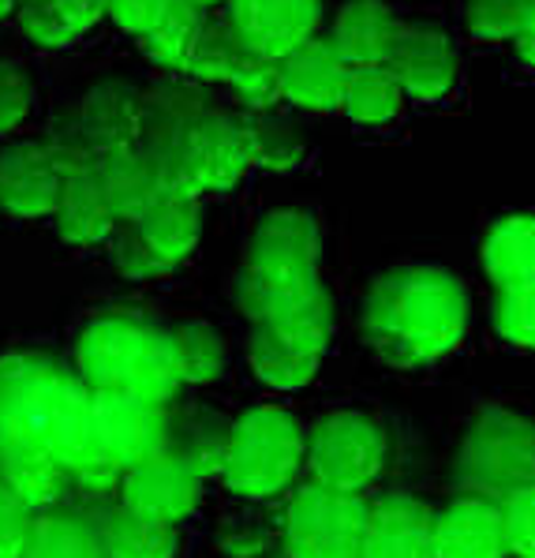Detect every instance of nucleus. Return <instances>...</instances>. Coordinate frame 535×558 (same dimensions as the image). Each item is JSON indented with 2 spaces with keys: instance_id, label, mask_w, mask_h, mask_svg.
Returning <instances> with one entry per match:
<instances>
[{
  "instance_id": "1",
  "label": "nucleus",
  "mask_w": 535,
  "mask_h": 558,
  "mask_svg": "<svg viewBox=\"0 0 535 558\" xmlns=\"http://www.w3.org/2000/svg\"><path fill=\"white\" fill-rule=\"evenodd\" d=\"M0 439L41 446L68 472L101 458L90 386L49 356H0Z\"/></svg>"
},
{
  "instance_id": "2",
  "label": "nucleus",
  "mask_w": 535,
  "mask_h": 558,
  "mask_svg": "<svg viewBox=\"0 0 535 558\" xmlns=\"http://www.w3.org/2000/svg\"><path fill=\"white\" fill-rule=\"evenodd\" d=\"M469 323V300L446 270L409 266L370 289L364 333L378 356L393 367H420L446 356Z\"/></svg>"
},
{
  "instance_id": "3",
  "label": "nucleus",
  "mask_w": 535,
  "mask_h": 558,
  "mask_svg": "<svg viewBox=\"0 0 535 558\" xmlns=\"http://www.w3.org/2000/svg\"><path fill=\"white\" fill-rule=\"evenodd\" d=\"M75 367L90 390L135 393L154 405H166L180 390L169 330L124 315L86 326L75 345Z\"/></svg>"
},
{
  "instance_id": "4",
  "label": "nucleus",
  "mask_w": 535,
  "mask_h": 558,
  "mask_svg": "<svg viewBox=\"0 0 535 558\" xmlns=\"http://www.w3.org/2000/svg\"><path fill=\"white\" fill-rule=\"evenodd\" d=\"M318 226L304 210H273L255 229L236 300L247 319L270 323L318 289Z\"/></svg>"
},
{
  "instance_id": "5",
  "label": "nucleus",
  "mask_w": 535,
  "mask_h": 558,
  "mask_svg": "<svg viewBox=\"0 0 535 558\" xmlns=\"http://www.w3.org/2000/svg\"><path fill=\"white\" fill-rule=\"evenodd\" d=\"M304 446L307 439L296 416L273 405L247 409L229 427L221 480L240 499H273L292 484V476L304 465Z\"/></svg>"
},
{
  "instance_id": "6",
  "label": "nucleus",
  "mask_w": 535,
  "mask_h": 558,
  "mask_svg": "<svg viewBox=\"0 0 535 558\" xmlns=\"http://www.w3.org/2000/svg\"><path fill=\"white\" fill-rule=\"evenodd\" d=\"M453 480L461 495L487 502L535 487V424L506 409L483 412L457 453Z\"/></svg>"
},
{
  "instance_id": "7",
  "label": "nucleus",
  "mask_w": 535,
  "mask_h": 558,
  "mask_svg": "<svg viewBox=\"0 0 535 558\" xmlns=\"http://www.w3.org/2000/svg\"><path fill=\"white\" fill-rule=\"evenodd\" d=\"M364 525L367 502L360 495L307 484L284 510V551L292 558H360Z\"/></svg>"
},
{
  "instance_id": "8",
  "label": "nucleus",
  "mask_w": 535,
  "mask_h": 558,
  "mask_svg": "<svg viewBox=\"0 0 535 558\" xmlns=\"http://www.w3.org/2000/svg\"><path fill=\"white\" fill-rule=\"evenodd\" d=\"M304 453L315 484L360 495L386 465V439L360 412H330L311 427Z\"/></svg>"
},
{
  "instance_id": "9",
  "label": "nucleus",
  "mask_w": 535,
  "mask_h": 558,
  "mask_svg": "<svg viewBox=\"0 0 535 558\" xmlns=\"http://www.w3.org/2000/svg\"><path fill=\"white\" fill-rule=\"evenodd\" d=\"M94 427H98L101 453L113 458L120 469H132L154 458L169 442V412L135 393L120 390H90Z\"/></svg>"
},
{
  "instance_id": "10",
  "label": "nucleus",
  "mask_w": 535,
  "mask_h": 558,
  "mask_svg": "<svg viewBox=\"0 0 535 558\" xmlns=\"http://www.w3.org/2000/svg\"><path fill=\"white\" fill-rule=\"evenodd\" d=\"M120 492H124V510L150 521H166V525H180L203 502V480L180 458L161 450L139 465L124 469Z\"/></svg>"
},
{
  "instance_id": "11",
  "label": "nucleus",
  "mask_w": 535,
  "mask_h": 558,
  "mask_svg": "<svg viewBox=\"0 0 535 558\" xmlns=\"http://www.w3.org/2000/svg\"><path fill=\"white\" fill-rule=\"evenodd\" d=\"M229 23L247 53L281 60L315 34L318 0H232Z\"/></svg>"
},
{
  "instance_id": "12",
  "label": "nucleus",
  "mask_w": 535,
  "mask_h": 558,
  "mask_svg": "<svg viewBox=\"0 0 535 558\" xmlns=\"http://www.w3.org/2000/svg\"><path fill=\"white\" fill-rule=\"evenodd\" d=\"M60 180L64 169L46 143H15L0 150V210L15 218H49L60 195Z\"/></svg>"
},
{
  "instance_id": "13",
  "label": "nucleus",
  "mask_w": 535,
  "mask_h": 558,
  "mask_svg": "<svg viewBox=\"0 0 535 558\" xmlns=\"http://www.w3.org/2000/svg\"><path fill=\"white\" fill-rule=\"evenodd\" d=\"M360 558H435V513L412 495H386L367 506Z\"/></svg>"
},
{
  "instance_id": "14",
  "label": "nucleus",
  "mask_w": 535,
  "mask_h": 558,
  "mask_svg": "<svg viewBox=\"0 0 535 558\" xmlns=\"http://www.w3.org/2000/svg\"><path fill=\"white\" fill-rule=\"evenodd\" d=\"M180 161L192 173L198 192H229V187H236L244 169L252 166L240 120L203 117L187 132L184 147H180Z\"/></svg>"
},
{
  "instance_id": "15",
  "label": "nucleus",
  "mask_w": 535,
  "mask_h": 558,
  "mask_svg": "<svg viewBox=\"0 0 535 558\" xmlns=\"http://www.w3.org/2000/svg\"><path fill=\"white\" fill-rule=\"evenodd\" d=\"M281 68V98L292 106L315 109V113H330L344 101V83H349V64L338 57L330 41L307 38L292 53L278 60Z\"/></svg>"
},
{
  "instance_id": "16",
  "label": "nucleus",
  "mask_w": 535,
  "mask_h": 558,
  "mask_svg": "<svg viewBox=\"0 0 535 558\" xmlns=\"http://www.w3.org/2000/svg\"><path fill=\"white\" fill-rule=\"evenodd\" d=\"M382 64L393 72L401 90H412V94H420V98H438V94H446L457 72V57H453L450 41L427 27H397V38Z\"/></svg>"
},
{
  "instance_id": "17",
  "label": "nucleus",
  "mask_w": 535,
  "mask_h": 558,
  "mask_svg": "<svg viewBox=\"0 0 535 558\" xmlns=\"http://www.w3.org/2000/svg\"><path fill=\"white\" fill-rule=\"evenodd\" d=\"M435 558H509L502 506L464 495L435 513Z\"/></svg>"
},
{
  "instance_id": "18",
  "label": "nucleus",
  "mask_w": 535,
  "mask_h": 558,
  "mask_svg": "<svg viewBox=\"0 0 535 558\" xmlns=\"http://www.w3.org/2000/svg\"><path fill=\"white\" fill-rule=\"evenodd\" d=\"M53 218L60 240H68L72 247H94L101 240H109V233L117 229V218L98 184V169L94 166L68 169L64 180H60Z\"/></svg>"
},
{
  "instance_id": "19",
  "label": "nucleus",
  "mask_w": 535,
  "mask_h": 558,
  "mask_svg": "<svg viewBox=\"0 0 535 558\" xmlns=\"http://www.w3.org/2000/svg\"><path fill=\"white\" fill-rule=\"evenodd\" d=\"M94 169H98V184L117 221H139L166 195L161 192V161L146 158L132 147L101 154Z\"/></svg>"
},
{
  "instance_id": "20",
  "label": "nucleus",
  "mask_w": 535,
  "mask_h": 558,
  "mask_svg": "<svg viewBox=\"0 0 535 558\" xmlns=\"http://www.w3.org/2000/svg\"><path fill=\"white\" fill-rule=\"evenodd\" d=\"M397 38V20L382 0H349L333 23L330 46L349 68L382 64Z\"/></svg>"
},
{
  "instance_id": "21",
  "label": "nucleus",
  "mask_w": 535,
  "mask_h": 558,
  "mask_svg": "<svg viewBox=\"0 0 535 558\" xmlns=\"http://www.w3.org/2000/svg\"><path fill=\"white\" fill-rule=\"evenodd\" d=\"M0 476L23 499V506L34 510H46L60 499L64 492L68 469L60 465L53 453H46L41 446L0 439Z\"/></svg>"
},
{
  "instance_id": "22",
  "label": "nucleus",
  "mask_w": 535,
  "mask_h": 558,
  "mask_svg": "<svg viewBox=\"0 0 535 558\" xmlns=\"http://www.w3.org/2000/svg\"><path fill=\"white\" fill-rule=\"evenodd\" d=\"M139 236L150 244V252L161 263L177 266L195 252L198 236H203V210L198 199H184V195H161L150 210L135 221Z\"/></svg>"
},
{
  "instance_id": "23",
  "label": "nucleus",
  "mask_w": 535,
  "mask_h": 558,
  "mask_svg": "<svg viewBox=\"0 0 535 558\" xmlns=\"http://www.w3.org/2000/svg\"><path fill=\"white\" fill-rule=\"evenodd\" d=\"M247 360H252V372L273 390H300L315 379L318 372V353L292 345L289 338H281L273 326L255 323L252 345H247Z\"/></svg>"
},
{
  "instance_id": "24",
  "label": "nucleus",
  "mask_w": 535,
  "mask_h": 558,
  "mask_svg": "<svg viewBox=\"0 0 535 558\" xmlns=\"http://www.w3.org/2000/svg\"><path fill=\"white\" fill-rule=\"evenodd\" d=\"M106 15V0H20V23L38 46H72Z\"/></svg>"
},
{
  "instance_id": "25",
  "label": "nucleus",
  "mask_w": 535,
  "mask_h": 558,
  "mask_svg": "<svg viewBox=\"0 0 535 558\" xmlns=\"http://www.w3.org/2000/svg\"><path fill=\"white\" fill-rule=\"evenodd\" d=\"M83 132L98 154L132 147V140L139 135V101H135V94L127 87H117V83L94 90L83 106Z\"/></svg>"
},
{
  "instance_id": "26",
  "label": "nucleus",
  "mask_w": 535,
  "mask_h": 558,
  "mask_svg": "<svg viewBox=\"0 0 535 558\" xmlns=\"http://www.w3.org/2000/svg\"><path fill=\"white\" fill-rule=\"evenodd\" d=\"M487 274L502 289L532 286L535 281V218H509L490 233L483 247Z\"/></svg>"
},
{
  "instance_id": "27",
  "label": "nucleus",
  "mask_w": 535,
  "mask_h": 558,
  "mask_svg": "<svg viewBox=\"0 0 535 558\" xmlns=\"http://www.w3.org/2000/svg\"><path fill=\"white\" fill-rule=\"evenodd\" d=\"M226 446H229V427L218 416H206V412H192L180 424L169 420V442L166 450L172 458H180L198 480L218 476L226 465Z\"/></svg>"
},
{
  "instance_id": "28",
  "label": "nucleus",
  "mask_w": 535,
  "mask_h": 558,
  "mask_svg": "<svg viewBox=\"0 0 535 558\" xmlns=\"http://www.w3.org/2000/svg\"><path fill=\"white\" fill-rule=\"evenodd\" d=\"M98 532L106 558H177V529L166 521L139 518L124 506Z\"/></svg>"
},
{
  "instance_id": "29",
  "label": "nucleus",
  "mask_w": 535,
  "mask_h": 558,
  "mask_svg": "<svg viewBox=\"0 0 535 558\" xmlns=\"http://www.w3.org/2000/svg\"><path fill=\"white\" fill-rule=\"evenodd\" d=\"M20 558H106L101 532L80 518H31Z\"/></svg>"
},
{
  "instance_id": "30",
  "label": "nucleus",
  "mask_w": 535,
  "mask_h": 558,
  "mask_svg": "<svg viewBox=\"0 0 535 558\" xmlns=\"http://www.w3.org/2000/svg\"><path fill=\"white\" fill-rule=\"evenodd\" d=\"M401 83L386 64H360L349 68V83H344V101L352 120L360 124H386L401 109Z\"/></svg>"
},
{
  "instance_id": "31",
  "label": "nucleus",
  "mask_w": 535,
  "mask_h": 558,
  "mask_svg": "<svg viewBox=\"0 0 535 558\" xmlns=\"http://www.w3.org/2000/svg\"><path fill=\"white\" fill-rule=\"evenodd\" d=\"M172 356H177L180 386H203L214 383L226 367V341L210 323H184L169 330Z\"/></svg>"
},
{
  "instance_id": "32",
  "label": "nucleus",
  "mask_w": 535,
  "mask_h": 558,
  "mask_svg": "<svg viewBox=\"0 0 535 558\" xmlns=\"http://www.w3.org/2000/svg\"><path fill=\"white\" fill-rule=\"evenodd\" d=\"M203 23H206L203 4H195V0H172V4L166 8V15H161V20L143 34L146 57L180 72V64H184L187 49H192V41H195V34Z\"/></svg>"
},
{
  "instance_id": "33",
  "label": "nucleus",
  "mask_w": 535,
  "mask_h": 558,
  "mask_svg": "<svg viewBox=\"0 0 535 558\" xmlns=\"http://www.w3.org/2000/svg\"><path fill=\"white\" fill-rule=\"evenodd\" d=\"M240 132H244L247 161L263 169H292L304 154V140L284 117H270L266 109H258L255 117L240 120Z\"/></svg>"
},
{
  "instance_id": "34",
  "label": "nucleus",
  "mask_w": 535,
  "mask_h": 558,
  "mask_svg": "<svg viewBox=\"0 0 535 558\" xmlns=\"http://www.w3.org/2000/svg\"><path fill=\"white\" fill-rule=\"evenodd\" d=\"M244 53L247 49H244V41L236 38L232 23H203L192 41V49H187L184 64H180V72L195 75V80L229 83L232 68L240 64Z\"/></svg>"
},
{
  "instance_id": "35",
  "label": "nucleus",
  "mask_w": 535,
  "mask_h": 558,
  "mask_svg": "<svg viewBox=\"0 0 535 558\" xmlns=\"http://www.w3.org/2000/svg\"><path fill=\"white\" fill-rule=\"evenodd\" d=\"M266 326H273L281 338L292 341V345L323 356L326 341H330V326H333L330 296H326V289L318 286L315 293H307L300 304H292L289 312H281L278 319H270Z\"/></svg>"
},
{
  "instance_id": "36",
  "label": "nucleus",
  "mask_w": 535,
  "mask_h": 558,
  "mask_svg": "<svg viewBox=\"0 0 535 558\" xmlns=\"http://www.w3.org/2000/svg\"><path fill=\"white\" fill-rule=\"evenodd\" d=\"M229 83L240 90V98L252 109H270L273 101L281 98V68H278V60H270V57L244 53L240 64L232 68Z\"/></svg>"
},
{
  "instance_id": "37",
  "label": "nucleus",
  "mask_w": 535,
  "mask_h": 558,
  "mask_svg": "<svg viewBox=\"0 0 535 558\" xmlns=\"http://www.w3.org/2000/svg\"><path fill=\"white\" fill-rule=\"evenodd\" d=\"M109 240H113V266L124 274L127 281H150V278H161V274L172 270L169 263H161L158 255L150 252V244L139 236L135 221H124V229H120V233L113 229Z\"/></svg>"
},
{
  "instance_id": "38",
  "label": "nucleus",
  "mask_w": 535,
  "mask_h": 558,
  "mask_svg": "<svg viewBox=\"0 0 535 558\" xmlns=\"http://www.w3.org/2000/svg\"><path fill=\"white\" fill-rule=\"evenodd\" d=\"M495 323L502 330V338H509L513 345L535 349V281L532 286L502 289Z\"/></svg>"
},
{
  "instance_id": "39",
  "label": "nucleus",
  "mask_w": 535,
  "mask_h": 558,
  "mask_svg": "<svg viewBox=\"0 0 535 558\" xmlns=\"http://www.w3.org/2000/svg\"><path fill=\"white\" fill-rule=\"evenodd\" d=\"M273 544H278L273 529L263 518H247V513L229 518L218 532V547L226 558H263L273 551Z\"/></svg>"
},
{
  "instance_id": "40",
  "label": "nucleus",
  "mask_w": 535,
  "mask_h": 558,
  "mask_svg": "<svg viewBox=\"0 0 535 558\" xmlns=\"http://www.w3.org/2000/svg\"><path fill=\"white\" fill-rule=\"evenodd\" d=\"M498 506H502L506 551L513 558H535V487H524Z\"/></svg>"
},
{
  "instance_id": "41",
  "label": "nucleus",
  "mask_w": 535,
  "mask_h": 558,
  "mask_svg": "<svg viewBox=\"0 0 535 558\" xmlns=\"http://www.w3.org/2000/svg\"><path fill=\"white\" fill-rule=\"evenodd\" d=\"M34 101L31 75L12 60H0V135L15 132L27 120Z\"/></svg>"
},
{
  "instance_id": "42",
  "label": "nucleus",
  "mask_w": 535,
  "mask_h": 558,
  "mask_svg": "<svg viewBox=\"0 0 535 558\" xmlns=\"http://www.w3.org/2000/svg\"><path fill=\"white\" fill-rule=\"evenodd\" d=\"M34 513L0 476V558H20Z\"/></svg>"
},
{
  "instance_id": "43",
  "label": "nucleus",
  "mask_w": 535,
  "mask_h": 558,
  "mask_svg": "<svg viewBox=\"0 0 535 558\" xmlns=\"http://www.w3.org/2000/svg\"><path fill=\"white\" fill-rule=\"evenodd\" d=\"M172 0H106V15L127 34H143L166 15V8Z\"/></svg>"
},
{
  "instance_id": "44",
  "label": "nucleus",
  "mask_w": 535,
  "mask_h": 558,
  "mask_svg": "<svg viewBox=\"0 0 535 558\" xmlns=\"http://www.w3.org/2000/svg\"><path fill=\"white\" fill-rule=\"evenodd\" d=\"M521 23V0H476L472 4V27L479 34H516Z\"/></svg>"
},
{
  "instance_id": "45",
  "label": "nucleus",
  "mask_w": 535,
  "mask_h": 558,
  "mask_svg": "<svg viewBox=\"0 0 535 558\" xmlns=\"http://www.w3.org/2000/svg\"><path fill=\"white\" fill-rule=\"evenodd\" d=\"M516 41H521V53L535 64V20L521 23V31H516Z\"/></svg>"
},
{
  "instance_id": "46",
  "label": "nucleus",
  "mask_w": 535,
  "mask_h": 558,
  "mask_svg": "<svg viewBox=\"0 0 535 558\" xmlns=\"http://www.w3.org/2000/svg\"><path fill=\"white\" fill-rule=\"evenodd\" d=\"M15 8H20V0H0V20H8Z\"/></svg>"
},
{
  "instance_id": "47",
  "label": "nucleus",
  "mask_w": 535,
  "mask_h": 558,
  "mask_svg": "<svg viewBox=\"0 0 535 558\" xmlns=\"http://www.w3.org/2000/svg\"><path fill=\"white\" fill-rule=\"evenodd\" d=\"M266 558H292L289 551H284V547H281V551H270V555H266Z\"/></svg>"
},
{
  "instance_id": "48",
  "label": "nucleus",
  "mask_w": 535,
  "mask_h": 558,
  "mask_svg": "<svg viewBox=\"0 0 535 558\" xmlns=\"http://www.w3.org/2000/svg\"><path fill=\"white\" fill-rule=\"evenodd\" d=\"M195 4H203V8H210V4H218V0H195Z\"/></svg>"
}]
</instances>
